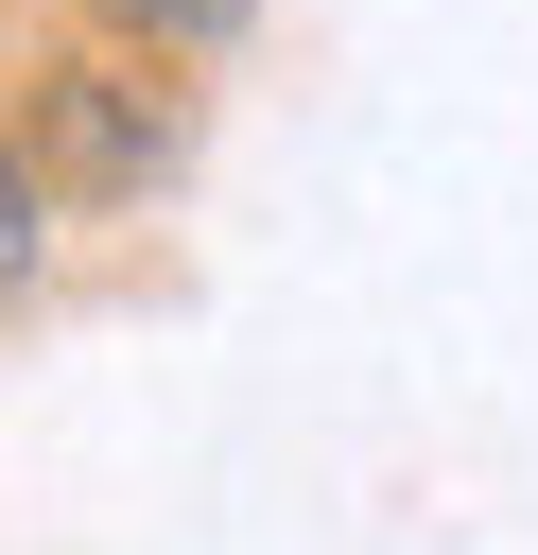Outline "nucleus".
<instances>
[{"mask_svg": "<svg viewBox=\"0 0 538 555\" xmlns=\"http://www.w3.org/2000/svg\"><path fill=\"white\" fill-rule=\"evenodd\" d=\"M87 35L104 52H156V69H208L243 35V0H87Z\"/></svg>", "mask_w": 538, "mask_h": 555, "instance_id": "obj_2", "label": "nucleus"}, {"mask_svg": "<svg viewBox=\"0 0 538 555\" xmlns=\"http://www.w3.org/2000/svg\"><path fill=\"white\" fill-rule=\"evenodd\" d=\"M35 278H52V191H35V156L0 139V312H17Z\"/></svg>", "mask_w": 538, "mask_h": 555, "instance_id": "obj_3", "label": "nucleus"}, {"mask_svg": "<svg viewBox=\"0 0 538 555\" xmlns=\"http://www.w3.org/2000/svg\"><path fill=\"white\" fill-rule=\"evenodd\" d=\"M17 156H35V191H52V208H121V191H156V173L191 156V104H174V69H156V52L69 35V52L17 87Z\"/></svg>", "mask_w": 538, "mask_h": 555, "instance_id": "obj_1", "label": "nucleus"}]
</instances>
